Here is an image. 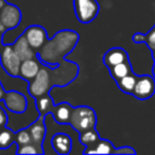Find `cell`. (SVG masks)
<instances>
[{"instance_id":"obj_11","label":"cell","mask_w":155,"mask_h":155,"mask_svg":"<svg viewBox=\"0 0 155 155\" xmlns=\"http://www.w3.org/2000/svg\"><path fill=\"white\" fill-rule=\"evenodd\" d=\"M51 145L53 150L59 154V155H68L71 151L73 148V142L69 134L64 132H58L54 133L51 138Z\"/></svg>"},{"instance_id":"obj_31","label":"cell","mask_w":155,"mask_h":155,"mask_svg":"<svg viewBox=\"0 0 155 155\" xmlns=\"http://www.w3.org/2000/svg\"><path fill=\"white\" fill-rule=\"evenodd\" d=\"M5 2H6V0H0V8H1V7L5 5Z\"/></svg>"},{"instance_id":"obj_13","label":"cell","mask_w":155,"mask_h":155,"mask_svg":"<svg viewBox=\"0 0 155 155\" xmlns=\"http://www.w3.org/2000/svg\"><path fill=\"white\" fill-rule=\"evenodd\" d=\"M12 46H13V50L21 61H25V59L36 57V51H34L30 47V45L28 44V41L25 40L23 34H21L17 38V40L15 41V44H12Z\"/></svg>"},{"instance_id":"obj_4","label":"cell","mask_w":155,"mask_h":155,"mask_svg":"<svg viewBox=\"0 0 155 155\" xmlns=\"http://www.w3.org/2000/svg\"><path fill=\"white\" fill-rule=\"evenodd\" d=\"M21 59L13 50V46L5 44L0 50V63L4 71L11 78H18Z\"/></svg>"},{"instance_id":"obj_28","label":"cell","mask_w":155,"mask_h":155,"mask_svg":"<svg viewBox=\"0 0 155 155\" xmlns=\"http://www.w3.org/2000/svg\"><path fill=\"white\" fill-rule=\"evenodd\" d=\"M4 94H5V88H4V86H2V84H1V81H0V102H1L2 98H4Z\"/></svg>"},{"instance_id":"obj_19","label":"cell","mask_w":155,"mask_h":155,"mask_svg":"<svg viewBox=\"0 0 155 155\" xmlns=\"http://www.w3.org/2000/svg\"><path fill=\"white\" fill-rule=\"evenodd\" d=\"M136 79H137V75L134 74H127L125 76H122L121 79L116 80V84L119 86V88L125 92V93H132V90L134 87V84H136Z\"/></svg>"},{"instance_id":"obj_3","label":"cell","mask_w":155,"mask_h":155,"mask_svg":"<svg viewBox=\"0 0 155 155\" xmlns=\"http://www.w3.org/2000/svg\"><path fill=\"white\" fill-rule=\"evenodd\" d=\"M51 88H52V84L48 75V67L40 65V69L35 75V78L29 81L28 92L33 98H36L39 96L50 93Z\"/></svg>"},{"instance_id":"obj_12","label":"cell","mask_w":155,"mask_h":155,"mask_svg":"<svg viewBox=\"0 0 155 155\" xmlns=\"http://www.w3.org/2000/svg\"><path fill=\"white\" fill-rule=\"evenodd\" d=\"M40 69V63L39 61L34 57V58H29L25 61L21 62L19 65V73H18V78L25 80V81H30L35 78V75L38 74Z\"/></svg>"},{"instance_id":"obj_1","label":"cell","mask_w":155,"mask_h":155,"mask_svg":"<svg viewBox=\"0 0 155 155\" xmlns=\"http://www.w3.org/2000/svg\"><path fill=\"white\" fill-rule=\"evenodd\" d=\"M79 38L80 35L74 30H59L52 39H47L36 51V57H39V61L42 64L48 65L50 68H56L64 57L74 50L79 42Z\"/></svg>"},{"instance_id":"obj_32","label":"cell","mask_w":155,"mask_h":155,"mask_svg":"<svg viewBox=\"0 0 155 155\" xmlns=\"http://www.w3.org/2000/svg\"><path fill=\"white\" fill-rule=\"evenodd\" d=\"M153 78L155 79V63H154V67H153Z\"/></svg>"},{"instance_id":"obj_18","label":"cell","mask_w":155,"mask_h":155,"mask_svg":"<svg viewBox=\"0 0 155 155\" xmlns=\"http://www.w3.org/2000/svg\"><path fill=\"white\" fill-rule=\"evenodd\" d=\"M109 69V73L111 75V78L116 81L119 79H121L122 76L127 75V74H131L132 73V69H131V63H130V59L125 61V62H121V63H117Z\"/></svg>"},{"instance_id":"obj_5","label":"cell","mask_w":155,"mask_h":155,"mask_svg":"<svg viewBox=\"0 0 155 155\" xmlns=\"http://www.w3.org/2000/svg\"><path fill=\"white\" fill-rule=\"evenodd\" d=\"M74 11L80 23H91L99 12L97 0H74Z\"/></svg>"},{"instance_id":"obj_14","label":"cell","mask_w":155,"mask_h":155,"mask_svg":"<svg viewBox=\"0 0 155 155\" xmlns=\"http://www.w3.org/2000/svg\"><path fill=\"white\" fill-rule=\"evenodd\" d=\"M127 59H128V53L121 47H113L108 50L103 56V63L104 65H107V68H110Z\"/></svg>"},{"instance_id":"obj_30","label":"cell","mask_w":155,"mask_h":155,"mask_svg":"<svg viewBox=\"0 0 155 155\" xmlns=\"http://www.w3.org/2000/svg\"><path fill=\"white\" fill-rule=\"evenodd\" d=\"M2 35H4V34L0 33V50H1V47H2Z\"/></svg>"},{"instance_id":"obj_24","label":"cell","mask_w":155,"mask_h":155,"mask_svg":"<svg viewBox=\"0 0 155 155\" xmlns=\"http://www.w3.org/2000/svg\"><path fill=\"white\" fill-rule=\"evenodd\" d=\"M147 44H148V46H149V48L151 50V51H154L155 50V27L149 31V34L147 35V41H145Z\"/></svg>"},{"instance_id":"obj_22","label":"cell","mask_w":155,"mask_h":155,"mask_svg":"<svg viewBox=\"0 0 155 155\" xmlns=\"http://www.w3.org/2000/svg\"><path fill=\"white\" fill-rule=\"evenodd\" d=\"M16 153L18 155H22V154H44L45 151L40 150L35 144L28 143V144H23V145H17Z\"/></svg>"},{"instance_id":"obj_17","label":"cell","mask_w":155,"mask_h":155,"mask_svg":"<svg viewBox=\"0 0 155 155\" xmlns=\"http://www.w3.org/2000/svg\"><path fill=\"white\" fill-rule=\"evenodd\" d=\"M35 99V107H36V110L39 111V115L40 116H46L48 113L52 111L53 107H54V103L50 96V93H46V94H42V96H39Z\"/></svg>"},{"instance_id":"obj_33","label":"cell","mask_w":155,"mask_h":155,"mask_svg":"<svg viewBox=\"0 0 155 155\" xmlns=\"http://www.w3.org/2000/svg\"><path fill=\"white\" fill-rule=\"evenodd\" d=\"M153 59H154V62H155V50L153 51Z\"/></svg>"},{"instance_id":"obj_16","label":"cell","mask_w":155,"mask_h":155,"mask_svg":"<svg viewBox=\"0 0 155 155\" xmlns=\"http://www.w3.org/2000/svg\"><path fill=\"white\" fill-rule=\"evenodd\" d=\"M84 154H115V148L110 140L99 138L92 145L86 147Z\"/></svg>"},{"instance_id":"obj_20","label":"cell","mask_w":155,"mask_h":155,"mask_svg":"<svg viewBox=\"0 0 155 155\" xmlns=\"http://www.w3.org/2000/svg\"><path fill=\"white\" fill-rule=\"evenodd\" d=\"M15 143V132L7 126L0 127V149H7Z\"/></svg>"},{"instance_id":"obj_2","label":"cell","mask_w":155,"mask_h":155,"mask_svg":"<svg viewBox=\"0 0 155 155\" xmlns=\"http://www.w3.org/2000/svg\"><path fill=\"white\" fill-rule=\"evenodd\" d=\"M68 124L79 133L94 128L97 124L96 111L88 105L73 107Z\"/></svg>"},{"instance_id":"obj_26","label":"cell","mask_w":155,"mask_h":155,"mask_svg":"<svg viewBox=\"0 0 155 155\" xmlns=\"http://www.w3.org/2000/svg\"><path fill=\"white\" fill-rule=\"evenodd\" d=\"M7 121H8L7 114H6L5 109H4L2 107H0V127L7 126Z\"/></svg>"},{"instance_id":"obj_21","label":"cell","mask_w":155,"mask_h":155,"mask_svg":"<svg viewBox=\"0 0 155 155\" xmlns=\"http://www.w3.org/2000/svg\"><path fill=\"white\" fill-rule=\"evenodd\" d=\"M99 138H101L99 137V133L96 131V128H91V130H87V131H84V132H80L79 133V142L82 145H85V148L92 145Z\"/></svg>"},{"instance_id":"obj_6","label":"cell","mask_w":155,"mask_h":155,"mask_svg":"<svg viewBox=\"0 0 155 155\" xmlns=\"http://www.w3.org/2000/svg\"><path fill=\"white\" fill-rule=\"evenodd\" d=\"M155 93V79L151 75H140L137 76L134 87L132 90V96L137 99L145 101L153 97Z\"/></svg>"},{"instance_id":"obj_27","label":"cell","mask_w":155,"mask_h":155,"mask_svg":"<svg viewBox=\"0 0 155 155\" xmlns=\"http://www.w3.org/2000/svg\"><path fill=\"white\" fill-rule=\"evenodd\" d=\"M132 40H133V42H137V44H139V42H145V41H147V35H144V34H142V33L133 34Z\"/></svg>"},{"instance_id":"obj_23","label":"cell","mask_w":155,"mask_h":155,"mask_svg":"<svg viewBox=\"0 0 155 155\" xmlns=\"http://www.w3.org/2000/svg\"><path fill=\"white\" fill-rule=\"evenodd\" d=\"M15 143L17 145H23V144L31 143L30 134H29V132H28L27 128H22L19 131L15 132Z\"/></svg>"},{"instance_id":"obj_10","label":"cell","mask_w":155,"mask_h":155,"mask_svg":"<svg viewBox=\"0 0 155 155\" xmlns=\"http://www.w3.org/2000/svg\"><path fill=\"white\" fill-rule=\"evenodd\" d=\"M28 132L30 134L31 143L35 144L40 150H44L42 143L46 136V126H45V116H39L34 122L28 126Z\"/></svg>"},{"instance_id":"obj_25","label":"cell","mask_w":155,"mask_h":155,"mask_svg":"<svg viewBox=\"0 0 155 155\" xmlns=\"http://www.w3.org/2000/svg\"><path fill=\"white\" fill-rule=\"evenodd\" d=\"M137 151L131 148V147H120V148H115V154H130V155H134Z\"/></svg>"},{"instance_id":"obj_9","label":"cell","mask_w":155,"mask_h":155,"mask_svg":"<svg viewBox=\"0 0 155 155\" xmlns=\"http://www.w3.org/2000/svg\"><path fill=\"white\" fill-rule=\"evenodd\" d=\"M23 35L34 51H38L47 40V33H46L45 28L41 25H38V24L29 25L23 31Z\"/></svg>"},{"instance_id":"obj_29","label":"cell","mask_w":155,"mask_h":155,"mask_svg":"<svg viewBox=\"0 0 155 155\" xmlns=\"http://www.w3.org/2000/svg\"><path fill=\"white\" fill-rule=\"evenodd\" d=\"M5 31H7V30L5 29V27H4V25H2V23L0 22V33H1V34H4Z\"/></svg>"},{"instance_id":"obj_8","label":"cell","mask_w":155,"mask_h":155,"mask_svg":"<svg viewBox=\"0 0 155 155\" xmlns=\"http://www.w3.org/2000/svg\"><path fill=\"white\" fill-rule=\"evenodd\" d=\"M2 102L5 103V107L7 110L15 113V114H22L27 110L28 101L27 97L19 92V91H5Z\"/></svg>"},{"instance_id":"obj_7","label":"cell","mask_w":155,"mask_h":155,"mask_svg":"<svg viewBox=\"0 0 155 155\" xmlns=\"http://www.w3.org/2000/svg\"><path fill=\"white\" fill-rule=\"evenodd\" d=\"M22 21V12L18 6L13 4L5 2V5L0 8V22L5 27L6 30L15 29L19 25Z\"/></svg>"},{"instance_id":"obj_15","label":"cell","mask_w":155,"mask_h":155,"mask_svg":"<svg viewBox=\"0 0 155 155\" xmlns=\"http://www.w3.org/2000/svg\"><path fill=\"white\" fill-rule=\"evenodd\" d=\"M71 109L73 107L67 103V102H62L59 104H54L52 111L50 113L51 116L54 119V121L59 125H67L69 122V117L71 114Z\"/></svg>"}]
</instances>
